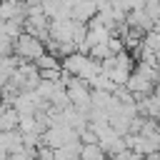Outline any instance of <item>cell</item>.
I'll return each mask as SVG.
<instances>
[{
    "label": "cell",
    "mask_w": 160,
    "mask_h": 160,
    "mask_svg": "<svg viewBox=\"0 0 160 160\" xmlns=\"http://www.w3.org/2000/svg\"><path fill=\"white\" fill-rule=\"evenodd\" d=\"M100 62H102V72L110 75V80L115 85H128L130 75L135 72V55H130L128 50L118 52V55H110V58H105Z\"/></svg>",
    "instance_id": "1"
},
{
    "label": "cell",
    "mask_w": 160,
    "mask_h": 160,
    "mask_svg": "<svg viewBox=\"0 0 160 160\" xmlns=\"http://www.w3.org/2000/svg\"><path fill=\"white\" fill-rule=\"evenodd\" d=\"M110 155L102 150L100 142H82V152H80V160H108Z\"/></svg>",
    "instance_id": "6"
},
{
    "label": "cell",
    "mask_w": 160,
    "mask_h": 160,
    "mask_svg": "<svg viewBox=\"0 0 160 160\" xmlns=\"http://www.w3.org/2000/svg\"><path fill=\"white\" fill-rule=\"evenodd\" d=\"M45 42L38 38V35H30V32H22L18 40H15V55L28 60V62H35L42 52H45Z\"/></svg>",
    "instance_id": "2"
},
{
    "label": "cell",
    "mask_w": 160,
    "mask_h": 160,
    "mask_svg": "<svg viewBox=\"0 0 160 160\" xmlns=\"http://www.w3.org/2000/svg\"><path fill=\"white\" fill-rule=\"evenodd\" d=\"M35 65H38L40 70H50V68H62V62L58 60V55H55V52H50V50H48V52H42V55H40L38 60H35Z\"/></svg>",
    "instance_id": "7"
},
{
    "label": "cell",
    "mask_w": 160,
    "mask_h": 160,
    "mask_svg": "<svg viewBox=\"0 0 160 160\" xmlns=\"http://www.w3.org/2000/svg\"><path fill=\"white\" fill-rule=\"evenodd\" d=\"M128 88L135 92V98H138V100H140V98H145V95H150V92H155V82H152L145 72H140L138 68H135V72L130 75Z\"/></svg>",
    "instance_id": "3"
},
{
    "label": "cell",
    "mask_w": 160,
    "mask_h": 160,
    "mask_svg": "<svg viewBox=\"0 0 160 160\" xmlns=\"http://www.w3.org/2000/svg\"><path fill=\"white\" fill-rule=\"evenodd\" d=\"M20 125V112L12 105H2V115H0V128L2 130H18Z\"/></svg>",
    "instance_id": "5"
},
{
    "label": "cell",
    "mask_w": 160,
    "mask_h": 160,
    "mask_svg": "<svg viewBox=\"0 0 160 160\" xmlns=\"http://www.w3.org/2000/svg\"><path fill=\"white\" fill-rule=\"evenodd\" d=\"M125 5H128V12L130 10H142L148 5V0H125Z\"/></svg>",
    "instance_id": "8"
},
{
    "label": "cell",
    "mask_w": 160,
    "mask_h": 160,
    "mask_svg": "<svg viewBox=\"0 0 160 160\" xmlns=\"http://www.w3.org/2000/svg\"><path fill=\"white\" fill-rule=\"evenodd\" d=\"M98 5L95 0H72V8H70V18L78 20V22H90L95 15H98Z\"/></svg>",
    "instance_id": "4"
}]
</instances>
